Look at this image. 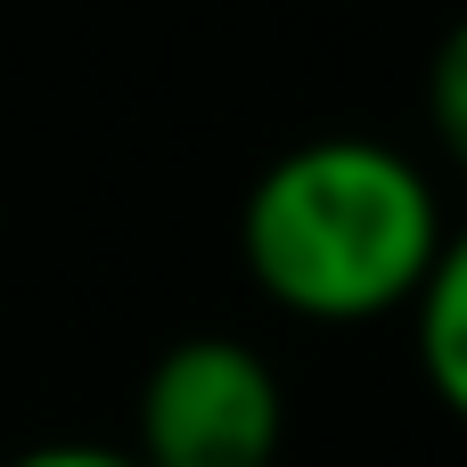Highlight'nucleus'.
Segmentation results:
<instances>
[{"mask_svg":"<svg viewBox=\"0 0 467 467\" xmlns=\"http://www.w3.org/2000/svg\"><path fill=\"white\" fill-rule=\"evenodd\" d=\"M443 197L394 140L328 131L271 156L238 213L246 279L312 328H361L410 312L443 254Z\"/></svg>","mask_w":467,"mask_h":467,"instance_id":"f257e3e1","label":"nucleus"},{"mask_svg":"<svg viewBox=\"0 0 467 467\" xmlns=\"http://www.w3.org/2000/svg\"><path fill=\"white\" fill-rule=\"evenodd\" d=\"M287 443L279 369L238 337H181L140 378L131 460L140 467H271Z\"/></svg>","mask_w":467,"mask_h":467,"instance_id":"f03ea898","label":"nucleus"},{"mask_svg":"<svg viewBox=\"0 0 467 467\" xmlns=\"http://www.w3.org/2000/svg\"><path fill=\"white\" fill-rule=\"evenodd\" d=\"M410 328H419V369H427L435 402L467 427V222L443 230V254L410 304Z\"/></svg>","mask_w":467,"mask_h":467,"instance_id":"7ed1b4c3","label":"nucleus"},{"mask_svg":"<svg viewBox=\"0 0 467 467\" xmlns=\"http://www.w3.org/2000/svg\"><path fill=\"white\" fill-rule=\"evenodd\" d=\"M427 131L451 156V172H467V16L435 41V57H427Z\"/></svg>","mask_w":467,"mask_h":467,"instance_id":"20e7f679","label":"nucleus"},{"mask_svg":"<svg viewBox=\"0 0 467 467\" xmlns=\"http://www.w3.org/2000/svg\"><path fill=\"white\" fill-rule=\"evenodd\" d=\"M0 467H140V460L123 443H33V451H16Z\"/></svg>","mask_w":467,"mask_h":467,"instance_id":"39448f33","label":"nucleus"}]
</instances>
